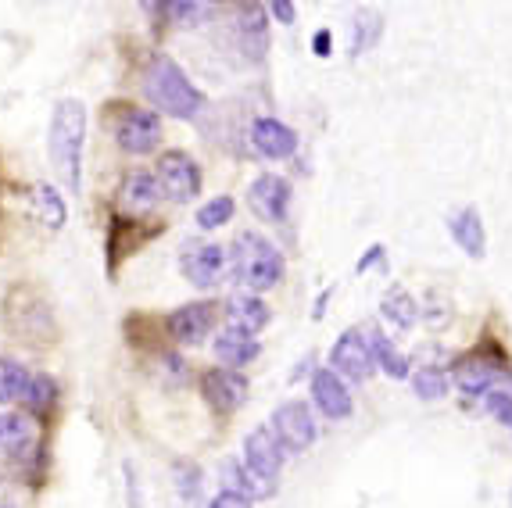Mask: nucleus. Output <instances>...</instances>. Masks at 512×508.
<instances>
[{
  "label": "nucleus",
  "instance_id": "nucleus-8",
  "mask_svg": "<svg viewBox=\"0 0 512 508\" xmlns=\"http://www.w3.org/2000/svg\"><path fill=\"white\" fill-rule=\"evenodd\" d=\"M455 383H459L466 394H484V398L495 394V390L512 394V373L502 369V362H495V358H487V355L462 358V362L455 365Z\"/></svg>",
  "mask_w": 512,
  "mask_h": 508
},
{
  "label": "nucleus",
  "instance_id": "nucleus-6",
  "mask_svg": "<svg viewBox=\"0 0 512 508\" xmlns=\"http://www.w3.org/2000/svg\"><path fill=\"white\" fill-rule=\"evenodd\" d=\"M269 430L276 433L280 448L291 451V455H301L316 444V419H312V408L305 401H287V405L276 408Z\"/></svg>",
  "mask_w": 512,
  "mask_h": 508
},
{
  "label": "nucleus",
  "instance_id": "nucleus-5",
  "mask_svg": "<svg viewBox=\"0 0 512 508\" xmlns=\"http://www.w3.org/2000/svg\"><path fill=\"white\" fill-rule=\"evenodd\" d=\"M330 369L337 376H344V380H355V383L369 380L376 369L373 340H369L362 330H344L330 351Z\"/></svg>",
  "mask_w": 512,
  "mask_h": 508
},
{
  "label": "nucleus",
  "instance_id": "nucleus-24",
  "mask_svg": "<svg viewBox=\"0 0 512 508\" xmlns=\"http://www.w3.org/2000/svg\"><path fill=\"white\" fill-rule=\"evenodd\" d=\"M33 208L47 229L65 226V201H61V194H58L54 183H36L33 187Z\"/></svg>",
  "mask_w": 512,
  "mask_h": 508
},
{
  "label": "nucleus",
  "instance_id": "nucleus-28",
  "mask_svg": "<svg viewBox=\"0 0 512 508\" xmlns=\"http://www.w3.org/2000/svg\"><path fill=\"white\" fill-rule=\"evenodd\" d=\"M233 212H237V201L233 197H212V201L205 204V208H197V226L201 229H219L226 226V222L233 219Z\"/></svg>",
  "mask_w": 512,
  "mask_h": 508
},
{
  "label": "nucleus",
  "instance_id": "nucleus-33",
  "mask_svg": "<svg viewBox=\"0 0 512 508\" xmlns=\"http://www.w3.org/2000/svg\"><path fill=\"white\" fill-rule=\"evenodd\" d=\"M269 8V15L276 18V22H283V26H291L294 22V4L291 0H273V4H265Z\"/></svg>",
  "mask_w": 512,
  "mask_h": 508
},
{
  "label": "nucleus",
  "instance_id": "nucleus-32",
  "mask_svg": "<svg viewBox=\"0 0 512 508\" xmlns=\"http://www.w3.org/2000/svg\"><path fill=\"white\" fill-rule=\"evenodd\" d=\"M208 508H255V505H251V498H244L240 491H219Z\"/></svg>",
  "mask_w": 512,
  "mask_h": 508
},
{
  "label": "nucleus",
  "instance_id": "nucleus-21",
  "mask_svg": "<svg viewBox=\"0 0 512 508\" xmlns=\"http://www.w3.org/2000/svg\"><path fill=\"white\" fill-rule=\"evenodd\" d=\"M448 229H452L455 244L470 258H484L487 254V240H484V219H480L477 208H459V212L448 219Z\"/></svg>",
  "mask_w": 512,
  "mask_h": 508
},
{
  "label": "nucleus",
  "instance_id": "nucleus-37",
  "mask_svg": "<svg viewBox=\"0 0 512 508\" xmlns=\"http://www.w3.org/2000/svg\"><path fill=\"white\" fill-rule=\"evenodd\" d=\"M0 508H11V505H0Z\"/></svg>",
  "mask_w": 512,
  "mask_h": 508
},
{
  "label": "nucleus",
  "instance_id": "nucleus-2",
  "mask_svg": "<svg viewBox=\"0 0 512 508\" xmlns=\"http://www.w3.org/2000/svg\"><path fill=\"white\" fill-rule=\"evenodd\" d=\"M140 90H144V97L151 101V108L162 111V115H169V119L190 122L197 111L205 108V94H201V90L190 83L187 72H183L176 61L162 58V54H158V58H151L144 65Z\"/></svg>",
  "mask_w": 512,
  "mask_h": 508
},
{
  "label": "nucleus",
  "instance_id": "nucleus-25",
  "mask_svg": "<svg viewBox=\"0 0 512 508\" xmlns=\"http://www.w3.org/2000/svg\"><path fill=\"white\" fill-rule=\"evenodd\" d=\"M448 387H452L448 373H444V369H434V365H423V369L412 376V390H416V398H423V401L444 398V394H448Z\"/></svg>",
  "mask_w": 512,
  "mask_h": 508
},
{
  "label": "nucleus",
  "instance_id": "nucleus-15",
  "mask_svg": "<svg viewBox=\"0 0 512 508\" xmlns=\"http://www.w3.org/2000/svg\"><path fill=\"white\" fill-rule=\"evenodd\" d=\"M237 36H240L244 58L265 61V54H269V15H265V4H244V8H240Z\"/></svg>",
  "mask_w": 512,
  "mask_h": 508
},
{
  "label": "nucleus",
  "instance_id": "nucleus-23",
  "mask_svg": "<svg viewBox=\"0 0 512 508\" xmlns=\"http://www.w3.org/2000/svg\"><path fill=\"white\" fill-rule=\"evenodd\" d=\"M29 369L15 358H0V405H11V401H26L29 390Z\"/></svg>",
  "mask_w": 512,
  "mask_h": 508
},
{
  "label": "nucleus",
  "instance_id": "nucleus-14",
  "mask_svg": "<svg viewBox=\"0 0 512 508\" xmlns=\"http://www.w3.org/2000/svg\"><path fill=\"white\" fill-rule=\"evenodd\" d=\"M244 466L255 469L258 476H269V480L280 476L283 448L269 426H258V430H251L248 437H244Z\"/></svg>",
  "mask_w": 512,
  "mask_h": 508
},
{
  "label": "nucleus",
  "instance_id": "nucleus-10",
  "mask_svg": "<svg viewBox=\"0 0 512 508\" xmlns=\"http://www.w3.org/2000/svg\"><path fill=\"white\" fill-rule=\"evenodd\" d=\"M162 183H158V176L154 172H129V176H122V187H119V197H115V204H119V215L122 219H140V215L154 212L158 208V201H162Z\"/></svg>",
  "mask_w": 512,
  "mask_h": 508
},
{
  "label": "nucleus",
  "instance_id": "nucleus-27",
  "mask_svg": "<svg viewBox=\"0 0 512 508\" xmlns=\"http://www.w3.org/2000/svg\"><path fill=\"white\" fill-rule=\"evenodd\" d=\"M54 398H58V383H54V376L36 373L33 380H29L26 401H22V405H26L29 412H47V408L54 405Z\"/></svg>",
  "mask_w": 512,
  "mask_h": 508
},
{
  "label": "nucleus",
  "instance_id": "nucleus-17",
  "mask_svg": "<svg viewBox=\"0 0 512 508\" xmlns=\"http://www.w3.org/2000/svg\"><path fill=\"white\" fill-rule=\"evenodd\" d=\"M251 140H255L258 154L269 161H283L298 151V133L280 119H255L251 126Z\"/></svg>",
  "mask_w": 512,
  "mask_h": 508
},
{
  "label": "nucleus",
  "instance_id": "nucleus-26",
  "mask_svg": "<svg viewBox=\"0 0 512 508\" xmlns=\"http://www.w3.org/2000/svg\"><path fill=\"white\" fill-rule=\"evenodd\" d=\"M380 312H384V319H391L394 326L409 330L412 322H416V301H412V294H405V290H391V294L384 297Z\"/></svg>",
  "mask_w": 512,
  "mask_h": 508
},
{
  "label": "nucleus",
  "instance_id": "nucleus-11",
  "mask_svg": "<svg viewBox=\"0 0 512 508\" xmlns=\"http://www.w3.org/2000/svg\"><path fill=\"white\" fill-rule=\"evenodd\" d=\"M215 319H219V305H215V301H190V305L176 308V312L165 319V326H169L172 340H180L187 348H197V344L212 333Z\"/></svg>",
  "mask_w": 512,
  "mask_h": 508
},
{
  "label": "nucleus",
  "instance_id": "nucleus-29",
  "mask_svg": "<svg viewBox=\"0 0 512 508\" xmlns=\"http://www.w3.org/2000/svg\"><path fill=\"white\" fill-rule=\"evenodd\" d=\"M162 8H165V15H169L172 22H180V26H197V22H205V18L212 15V4H205V0H169Z\"/></svg>",
  "mask_w": 512,
  "mask_h": 508
},
{
  "label": "nucleus",
  "instance_id": "nucleus-4",
  "mask_svg": "<svg viewBox=\"0 0 512 508\" xmlns=\"http://www.w3.org/2000/svg\"><path fill=\"white\" fill-rule=\"evenodd\" d=\"M154 176L172 204H190L201 194V165L187 151H165L154 165Z\"/></svg>",
  "mask_w": 512,
  "mask_h": 508
},
{
  "label": "nucleus",
  "instance_id": "nucleus-16",
  "mask_svg": "<svg viewBox=\"0 0 512 508\" xmlns=\"http://www.w3.org/2000/svg\"><path fill=\"white\" fill-rule=\"evenodd\" d=\"M312 401H316V408L326 415V419H348L351 415V394L348 387H344V380L333 369H319V373H312Z\"/></svg>",
  "mask_w": 512,
  "mask_h": 508
},
{
  "label": "nucleus",
  "instance_id": "nucleus-3",
  "mask_svg": "<svg viewBox=\"0 0 512 508\" xmlns=\"http://www.w3.org/2000/svg\"><path fill=\"white\" fill-rule=\"evenodd\" d=\"M233 272L237 280L251 290V294H262V290H273L283 280V254L258 233H240L237 244H233Z\"/></svg>",
  "mask_w": 512,
  "mask_h": 508
},
{
  "label": "nucleus",
  "instance_id": "nucleus-22",
  "mask_svg": "<svg viewBox=\"0 0 512 508\" xmlns=\"http://www.w3.org/2000/svg\"><path fill=\"white\" fill-rule=\"evenodd\" d=\"M226 466V476L233 480V487L230 491H240L244 498H251V501H265V498H273L276 494V487L280 483L276 480H269V476H258L255 469H248L244 462H222Z\"/></svg>",
  "mask_w": 512,
  "mask_h": 508
},
{
  "label": "nucleus",
  "instance_id": "nucleus-9",
  "mask_svg": "<svg viewBox=\"0 0 512 508\" xmlns=\"http://www.w3.org/2000/svg\"><path fill=\"white\" fill-rule=\"evenodd\" d=\"M251 394V383L244 373H237V369H208L205 376H201V398L208 401V405L215 408V412H237L244 401H248Z\"/></svg>",
  "mask_w": 512,
  "mask_h": 508
},
{
  "label": "nucleus",
  "instance_id": "nucleus-1",
  "mask_svg": "<svg viewBox=\"0 0 512 508\" xmlns=\"http://www.w3.org/2000/svg\"><path fill=\"white\" fill-rule=\"evenodd\" d=\"M83 144H86V104L76 97L54 104L51 129H47V158L61 187L79 197L83 190Z\"/></svg>",
  "mask_w": 512,
  "mask_h": 508
},
{
  "label": "nucleus",
  "instance_id": "nucleus-18",
  "mask_svg": "<svg viewBox=\"0 0 512 508\" xmlns=\"http://www.w3.org/2000/svg\"><path fill=\"white\" fill-rule=\"evenodd\" d=\"M0 448L8 451V458L15 462H29L40 448V430H36L33 415L29 412H11L4 415V444Z\"/></svg>",
  "mask_w": 512,
  "mask_h": 508
},
{
  "label": "nucleus",
  "instance_id": "nucleus-19",
  "mask_svg": "<svg viewBox=\"0 0 512 508\" xmlns=\"http://www.w3.org/2000/svg\"><path fill=\"white\" fill-rule=\"evenodd\" d=\"M226 319H230L233 330L255 337V333H262L273 322V308L265 305L258 294H233L230 305H226Z\"/></svg>",
  "mask_w": 512,
  "mask_h": 508
},
{
  "label": "nucleus",
  "instance_id": "nucleus-34",
  "mask_svg": "<svg viewBox=\"0 0 512 508\" xmlns=\"http://www.w3.org/2000/svg\"><path fill=\"white\" fill-rule=\"evenodd\" d=\"M312 51H316L319 58H326V54H330V33H326V29H319V33H316V43H312Z\"/></svg>",
  "mask_w": 512,
  "mask_h": 508
},
{
  "label": "nucleus",
  "instance_id": "nucleus-30",
  "mask_svg": "<svg viewBox=\"0 0 512 508\" xmlns=\"http://www.w3.org/2000/svg\"><path fill=\"white\" fill-rule=\"evenodd\" d=\"M373 351H376V365H380L387 376H394V380H405V376H409V362L394 351V344L387 337H373Z\"/></svg>",
  "mask_w": 512,
  "mask_h": 508
},
{
  "label": "nucleus",
  "instance_id": "nucleus-13",
  "mask_svg": "<svg viewBox=\"0 0 512 508\" xmlns=\"http://www.w3.org/2000/svg\"><path fill=\"white\" fill-rule=\"evenodd\" d=\"M226 265H230V254L219 244H201L183 258V276H187L190 287L208 290L226 276Z\"/></svg>",
  "mask_w": 512,
  "mask_h": 508
},
{
  "label": "nucleus",
  "instance_id": "nucleus-12",
  "mask_svg": "<svg viewBox=\"0 0 512 508\" xmlns=\"http://www.w3.org/2000/svg\"><path fill=\"white\" fill-rule=\"evenodd\" d=\"M251 212L262 222H283L287 219V208H291V183L283 176H258L248 190Z\"/></svg>",
  "mask_w": 512,
  "mask_h": 508
},
{
  "label": "nucleus",
  "instance_id": "nucleus-31",
  "mask_svg": "<svg viewBox=\"0 0 512 508\" xmlns=\"http://www.w3.org/2000/svg\"><path fill=\"white\" fill-rule=\"evenodd\" d=\"M487 412L495 415L498 423L512 426V394H502V390H495V394H487Z\"/></svg>",
  "mask_w": 512,
  "mask_h": 508
},
{
  "label": "nucleus",
  "instance_id": "nucleus-7",
  "mask_svg": "<svg viewBox=\"0 0 512 508\" xmlns=\"http://www.w3.org/2000/svg\"><path fill=\"white\" fill-rule=\"evenodd\" d=\"M115 144L122 154H151L162 144V119L158 111L147 108H129L119 122H115Z\"/></svg>",
  "mask_w": 512,
  "mask_h": 508
},
{
  "label": "nucleus",
  "instance_id": "nucleus-20",
  "mask_svg": "<svg viewBox=\"0 0 512 508\" xmlns=\"http://www.w3.org/2000/svg\"><path fill=\"white\" fill-rule=\"evenodd\" d=\"M258 351H262V344H258L251 333H240V330H233V326H226V330L215 337V358H219L222 369H237L240 373V365L255 362Z\"/></svg>",
  "mask_w": 512,
  "mask_h": 508
},
{
  "label": "nucleus",
  "instance_id": "nucleus-35",
  "mask_svg": "<svg viewBox=\"0 0 512 508\" xmlns=\"http://www.w3.org/2000/svg\"><path fill=\"white\" fill-rule=\"evenodd\" d=\"M376 258H384V247H373V251H369L366 258H359V265H355V269H359V272H366L369 265L376 262Z\"/></svg>",
  "mask_w": 512,
  "mask_h": 508
},
{
  "label": "nucleus",
  "instance_id": "nucleus-36",
  "mask_svg": "<svg viewBox=\"0 0 512 508\" xmlns=\"http://www.w3.org/2000/svg\"><path fill=\"white\" fill-rule=\"evenodd\" d=\"M0 444H4V419H0Z\"/></svg>",
  "mask_w": 512,
  "mask_h": 508
}]
</instances>
